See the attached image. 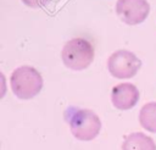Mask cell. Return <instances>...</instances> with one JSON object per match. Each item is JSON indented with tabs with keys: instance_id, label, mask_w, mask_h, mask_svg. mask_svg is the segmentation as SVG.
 I'll return each instance as SVG.
<instances>
[{
	"instance_id": "obj_9",
	"label": "cell",
	"mask_w": 156,
	"mask_h": 150,
	"mask_svg": "<svg viewBox=\"0 0 156 150\" xmlns=\"http://www.w3.org/2000/svg\"><path fill=\"white\" fill-rule=\"evenodd\" d=\"M26 6L28 7H33V9H37V7H41L44 6L48 0H21Z\"/></svg>"
},
{
	"instance_id": "obj_8",
	"label": "cell",
	"mask_w": 156,
	"mask_h": 150,
	"mask_svg": "<svg viewBox=\"0 0 156 150\" xmlns=\"http://www.w3.org/2000/svg\"><path fill=\"white\" fill-rule=\"evenodd\" d=\"M139 123L147 132L156 133V102L143 105L139 112Z\"/></svg>"
},
{
	"instance_id": "obj_6",
	"label": "cell",
	"mask_w": 156,
	"mask_h": 150,
	"mask_svg": "<svg viewBox=\"0 0 156 150\" xmlns=\"http://www.w3.org/2000/svg\"><path fill=\"white\" fill-rule=\"evenodd\" d=\"M140 93L138 88L132 83H121L112 88L111 101L112 105L121 111L133 109L139 101Z\"/></svg>"
},
{
	"instance_id": "obj_4",
	"label": "cell",
	"mask_w": 156,
	"mask_h": 150,
	"mask_svg": "<svg viewBox=\"0 0 156 150\" xmlns=\"http://www.w3.org/2000/svg\"><path fill=\"white\" fill-rule=\"evenodd\" d=\"M140 59L129 50L119 49L112 52L107 60V70L110 74L118 79L133 78L140 70Z\"/></svg>"
},
{
	"instance_id": "obj_5",
	"label": "cell",
	"mask_w": 156,
	"mask_h": 150,
	"mask_svg": "<svg viewBox=\"0 0 156 150\" xmlns=\"http://www.w3.org/2000/svg\"><path fill=\"white\" fill-rule=\"evenodd\" d=\"M116 13L129 26L143 23L150 13L147 0H117Z\"/></svg>"
},
{
	"instance_id": "obj_2",
	"label": "cell",
	"mask_w": 156,
	"mask_h": 150,
	"mask_svg": "<svg viewBox=\"0 0 156 150\" xmlns=\"http://www.w3.org/2000/svg\"><path fill=\"white\" fill-rule=\"evenodd\" d=\"M94 46L84 38H73L68 40L61 51L63 65L73 71L88 68L94 60Z\"/></svg>"
},
{
	"instance_id": "obj_3",
	"label": "cell",
	"mask_w": 156,
	"mask_h": 150,
	"mask_svg": "<svg viewBox=\"0 0 156 150\" xmlns=\"http://www.w3.org/2000/svg\"><path fill=\"white\" fill-rule=\"evenodd\" d=\"M68 124L73 137L82 141H90L98 137L101 129L99 116L88 109H76L69 112Z\"/></svg>"
},
{
	"instance_id": "obj_1",
	"label": "cell",
	"mask_w": 156,
	"mask_h": 150,
	"mask_svg": "<svg viewBox=\"0 0 156 150\" xmlns=\"http://www.w3.org/2000/svg\"><path fill=\"white\" fill-rule=\"evenodd\" d=\"M43 83L41 74L32 66H21L10 77L12 93L22 100H29L37 96L43 89Z\"/></svg>"
},
{
	"instance_id": "obj_7",
	"label": "cell",
	"mask_w": 156,
	"mask_h": 150,
	"mask_svg": "<svg viewBox=\"0 0 156 150\" xmlns=\"http://www.w3.org/2000/svg\"><path fill=\"white\" fill-rule=\"evenodd\" d=\"M122 150H156V144L151 137L141 132H134L124 138Z\"/></svg>"
}]
</instances>
